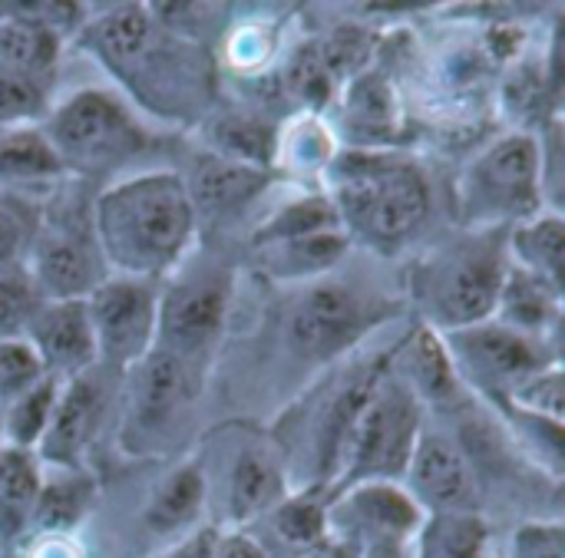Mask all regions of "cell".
<instances>
[{
    "mask_svg": "<svg viewBox=\"0 0 565 558\" xmlns=\"http://www.w3.org/2000/svg\"><path fill=\"white\" fill-rule=\"evenodd\" d=\"M205 500H209V480L202 463H185L159 483V490L152 493L142 513V526L156 539H172L202 516Z\"/></svg>",
    "mask_w": 565,
    "mask_h": 558,
    "instance_id": "obj_23",
    "label": "cell"
},
{
    "mask_svg": "<svg viewBox=\"0 0 565 558\" xmlns=\"http://www.w3.org/2000/svg\"><path fill=\"white\" fill-rule=\"evenodd\" d=\"M129 384L122 394V443L132 453L152 447L182 417L185 404L199 390V367L152 347L136 367L126 371Z\"/></svg>",
    "mask_w": 565,
    "mask_h": 558,
    "instance_id": "obj_11",
    "label": "cell"
},
{
    "mask_svg": "<svg viewBox=\"0 0 565 558\" xmlns=\"http://www.w3.org/2000/svg\"><path fill=\"white\" fill-rule=\"evenodd\" d=\"M503 404H513L523 417L530 420H543V423H556L563 427V371H559V361L556 364H546L543 371H536L533 377H526Z\"/></svg>",
    "mask_w": 565,
    "mask_h": 558,
    "instance_id": "obj_34",
    "label": "cell"
},
{
    "mask_svg": "<svg viewBox=\"0 0 565 558\" xmlns=\"http://www.w3.org/2000/svg\"><path fill=\"white\" fill-rule=\"evenodd\" d=\"M348 122L364 139H387L397 126V99L381 73H361L348 86Z\"/></svg>",
    "mask_w": 565,
    "mask_h": 558,
    "instance_id": "obj_30",
    "label": "cell"
},
{
    "mask_svg": "<svg viewBox=\"0 0 565 558\" xmlns=\"http://www.w3.org/2000/svg\"><path fill=\"white\" fill-rule=\"evenodd\" d=\"M83 46L162 119H199L212 99V60L202 43L166 26L152 10L116 7L96 17Z\"/></svg>",
    "mask_w": 565,
    "mask_h": 558,
    "instance_id": "obj_1",
    "label": "cell"
},
{
    "mask_svg": "<svg viewBox=\"0 0 565 558\" xmlns=\"http://www.w3.org/2000/svg\"><path fill=\"white\" fill-rule=\"evenodd\" d=\"M209 152L271 172L278 129L255 112H222L209 122Z\"/></svg>",
    "mask_w": 565,
    "mask_h": 558,
    "instance_id": "obj_26",
    "label": "cell"
},
{
    "mask_svg": "<svg viewBox=\"0 0 565 558\" xmlns=\"http://www.w3.org/2000/svg\"><path fill=\"white\" fill-rule=\"evenodd\" d=\"M109 377L113 374L96 364L86 374L60 380L50 427H46L40 447L33 450L40 466L79 470V460L96 443V437L109 417V397H113Z\"/></svg>",
    "mask_w": 565,
    "mask_h": 558,
    "instance_id": "obj_14",
    "label": "cell"
},
{
    "mask_svg": "<svg viewBox=\"0 0 565 558\" xmlns=\"http://www.w3.org/2000/svg\"><path fill=\"white\" fill-rule=\"evenodd\" d=\"M43 136L63 172L99 175L119 169L149 149V132L136 116L103 89H79L43 119Z\"/></svg>",
    "mask_w": 565,
    "mask_h": 558,
    "instance_id": "obj_7",
    "label": "cell"
},
{
    "mask_svg": "<svg viewBox=\"0 0 565 558\" xmlns=\"http://www.w3.org/2000/svg\"><path fill=\"white\" fill-rule=\"evenodd\" d=\"M536 212H543V169L530 132L497 139L457 182V215L470 232H510Z\"/></svg>",
    "mask_w": 565,
    "mask_h": 558,
    "instance_id": "obj_6",
    "label": "cell"
},
{
    "mask_svg": "<svg viewBox=\"0 0 565 558\" xmlns=\"http://www.w3.org/2000/svg\"><path fill=\"white\" fill-rule=\"evenodd\" d=\"M23 268L43 301H86V294L106 278V265L93 242V225L89 232H79L70 222L43 225Z\"/></svg>",
    "mask_w": 565,
    "mask_h": 558,
    "instance_id": "obj_15",
    "label": "cell"
},
{
    "mask_svg": "<svg viewBox=\"0 0 565 558\" xmlns=\"http://www.w3.org/2000/svg\"><path fill=\"white\" fill-rule=\"evenodd\" d=\"M288 86H291V93H298L311 106H321L331 99L338 79H334L331 66L324 63L321 43H308L298 50V56L288 66Z\"/></svg>",
    "mask_w": 565,
    "mask_h": 558,
    "instance_id": "obj_38",
    "label": "cell"
},
{
    "mask_svg": "<svg viewBox=\"0 0 565 558\" xmlns=\"http://www.w3.org/2000/svg\"><path fill=\"white\" fill-rule=\"evenodd\" d=\"M46 377L70 380L99 364L86 301H43L23 334Z\"/></svg>",
    "mask_w": 565,
    "mask_h": 558,
    "instance_id": "obj_16",
    "label": "cell"
},
{
    "mask_svg": "<svg viewBox=\"0 0 565 558\" xmlns=\"http://www.w3.org/2000/svg\"><path fill=\"white\" fill-rule=\"evenodd\" d=\"M89 225L106 271L156 285L172 278L199 232L179 172L119 179L96 198Z\"/></svg>",
    "mask_w": 565,
    "mask_h": 558,
    "instance_id": "obj_2",
    "label": "cell"
},
{
    "mask_svg": "<svg viewBox=\"0 0 565 558\" xmlns=\"http://www.w3.org/2000/svg\"><path fill=\"white\" fill-rule=\"evenodd\" d=\"M60 175L63 165L53 155L43 129H0V182H50Z\"/></svg>",
    "mask_w": 565,
    "mask_h": 558,
    "instance_id": "obj_27",
    "label": "cell"
},
{
    "mask_svg": "<svg viewBox=\"0 0 565 558\" xmlns=\"http://www.w3.org/2000/svg\"><path fill=\"white\" fill-rule=\"evenodd\" d=\"M510 558H565V533L559 523H530L513 536Z\"/></svg>",
    "mask_w": 565,
    "mask_h": 558,
    "instance_id": "obj_39",
    "label": "cell"
},
{
    "mask_svg": "<svg viewBox=\"0 0 565 558\" xmlns=\"http://www.w3.org/2000/svg\"><path fill=\"white\" fill-rule=\"evenodd\" d=\"M93 506V476L83 470H53L40 476V493L30 509V526L43 536H66Z\"/></svg>",
    "mask_w": 565,
    "mask_h": 558,
    "instance_id": "obj_24",
    "label": "cell"
},
{
    "mask_svg": "<svg viewBox=\"0 0 565 558\" xmlns=\"http://www.w3.org/2000/svg\"><path fill=\"white\" fill-rule=\"evenodd\" d=\"M46 86L20 73L0 69V129H20L46 116Z\"/></svg>",
    "mask_w": 565,
    "mask_h": 558,
    "instance_id": "obj_36",
    "label": "cell"
},
{
    "mask_svg": "<svg viewBox=\"0 0 565 558\" xmlns=\"http://www.w3.org/2000/svg\"><path fill=\"white\" fill-rule=\"evenodd\" d=\"M420 430H424V407L397 380L387 357L351 420L334 490L348 493L354 486L401 480Z\"/></svg>",
    "mask_w": 565,
    "mask_h": 558,
    "instance_id": "obj_5",
    "label": "cell"
},
{
    "mask_svg": "<svg viewBox=\"0 0 565 558\" xmlns=\"http://www.w3.org/2000/svg\"><path fill=\"white\" fill-rule=\"evenodd\" d=\"M232 304V275L222 268H199L159 288L156 347L169 351L202 371L225 331Z\"/></svg>",
    "mask_w": 565,
    "mask_h": 558,
    "instance_id": "obj_8",
    "label": "cell"
},
{
    "mask_svg": "<svg viewBox=\"0 0 565 558\" xmlns=\"http://www.w3.org/2000/svg\"><path fill=\"white\" fill-rule=\"evenodd\" d=\"M440 337H444V347L454 361L460 384L497 400H507L526 377H533L546 364H556L543 357L540 341L523 337L493 318L473 328L447 331Z\"/></svg>",
    "mask_w": 565,
    "mask_h": 558,
    "instance_id": "obj_10",
    "label": "cell"
},
{
    "mask_svg": "<svg viewBox=\"0 0 565 558\" xmlns=\"http://www.w3.org/2000/svg\"><path fill=\"white\" fill-rule=\"evenodd\" d=\"M40 304L43 298L23 265L0 268V337H23Z\"/></svg>",
    "mask_w": 565,
    "mask_h": 558,
    "instance_id": "obj_35",
    "label": "cell"
},
{
    "mask_svg": "<svg viewBox=\"0 0 565 558\" xmlns=\"http://www.w3.org/2000/svg\"><path fill=\"white\" fill-rule=\"evenodd\" d=\"M328 202L344 235L374 251L404 248L430 218V185L424 172L391 152L358 149L331 162Z\"/></svg>",
    "mask_w": 565,
    "mask_h": 558,
    "instance_id": "obj_3",
    "label": "cell"
},
{
    "mask_svg": "<svg viewBox=\"0 0 565 558\" xmlns=\"http://www.w3.org/2000/svg\"><path fill=\"white\" fill-rule=\"evenodd\" d=\"M56 394H60V380L56 377H43L40 384H33L30 390H23L10 404H3L0 407L3 443L33 453L40 447L46 427H50V417H53V407H56Z\"/></svg>",
    "mask_w": 565,
    "mask_h": 558,
    "instance_id": "obj_28",
    "label": "cell"
},
{
    "mask_svg": "<svg viewBox=\"0 0 565 558\" xmlns=\"http://www.w3.org/2000/svg\"><path fill=\"white\" fill-rule=\"evenodd\" d=\"M417 558H487V529L477 513L430 516L417 533Z\"/></svg>",
    "mask_w": 565,
    "mask_h": 558,
    "instance_id": "obj_31",
    "label": "cell"
},
{
    "mask_svg": "<svg viewBox=\"0 0 565 558\" xmlns=\"http://www.w3.org/2000/svg\"><path fill=\"white\" fill-rule=\"evenodd\" d=\"M391 371L397 380L417 397L420 407H454L460 400V377L454 371V361L444 347V337L434 328H417L401 351L391 357Z\"/></svg>",
    "mask_w": 565,
    "mask_h": 558,
    "instance_id": "obj_19",
    "label": "cell"
},
{
    "mask_svg": "<svg viewBox=\"0 0 565 558\" xmlns=\"http://www.w3.org/2000/svg\"><path fill=\"white\" fill-rule=\"evenodd\" d=\"M209 558H268V552L245 533H218L209 536Z\"/></svg>",
    "mask_w": 565,
    "mask_h": 558,
    "instance_id": "obj_41",
    "label": "cell"
},
{
    "mask_svg": "<svg viewBox=\"0 0 565 558\" xmlns=\"http://www.w3.org/2000/svg\"><path fill=\"white\" fill-rule=\"evenodd\" d=\"M559 301H563L559 288H553V285H546V281L510 265L497 311H493V321H500L503 328L543 344V337L550 331H556V324H559Z\"/></svg>",
    "mask_w": 565,
    "mask_h": 558,
    "instance_id": "obj_20",
    "label": "cell"
},
{
    "mask_svg": "<svg viewBox=\"0 0 565 558\" xmlns=\"http://www.w3.org/2000/svg\"><path fill=\"white\" fill-rule=\"evenodd\" d=\"M26 222L7 205L0 202V268H13L20 265L23 251H26Z\"/></svg>",
    "mask_w": 565,
    "mask_h": 558,
    "instance_id": "obj_40",
    "label": "cell"
},
{
    "mask_svg": "<svg viewBox=\"0 0 565 558\" xmlns=\"http://www.w3.org/2000/svg\"><path fill=\"white\" fill-rule=\"evenodd\" d=\"M46 377L40 357L23 337H0V407Z\"/></svg>",
    "mask_w": 565,
    "mask_h": 558,
    "instance_id": "obj_37",
    "label": "cell"
},
{
    "mask_svg": "<svg viewBox=\"0 0 565 558\" xmlns=\"http://www.w3.org/2000/svg\"><path fill=\"white\" fill-rule=\"evenodd\" d=\"M258 523H268L271 533L278 536L281 546L308 552L315 549L324 533H328V513L321 503H315L311 496H298V500H281L268 516H262Z\"/></svg>",
    "mask_w": 565,
    "mask_h": 558,
    "instance_id": "obj_32",
    "label": "cell"
},
{
    "mask_svg": "<svg viewBox=\"0 0 565 558\" xmlns=\"http://www.w3.org/2000/svg\"><path fill=\"white\" fill-rule=\"evenodd\" d=\"M285 496H288L285 493V460L258 440L238 443L232 453V463H228V486H225L228 519L235 526L258 523Z\"/></svg>",
    "mask_w": 565,
    "mask_h": 558,
    "instance_id": "obj_18",
    "label": "cell"
},
{
    "mask_svg": "<svg viewBox=\"0 0 565 558\" xmlns=\"http://www.w3.org/2000/svg\"><path fill=\"white\" fill-rule=\"evenodd\" d=\"M324 228H341L338 212H334V205L328 202V195H311V198H301V202L285 205V208L255 235V245L262 248V245L301 238V235H311V232H324Z\"/></svg>",
    "mask_w": 565,
    "mask_h": 558,
    "instance_id": "obj_33",
    "label": "cell"
},
{
    "mask_svg": "<svg viewBox=\"0 0 565 558\" xmlns=\"http://www.w3.org/2000/svg\"><path fill=\"white\" fill-rule=\"evenodd\" d=\"M40 460L30 450L0 447V526L20 529L30 523V509L40 493Z\"/></svg>",
    "mask_w": 565,
    "mask_h": 558,
    "instance_id": "obj_29",
    "label": "cell"
},
{
    "mask_svg": "<svg viewBox=\"0 0 565 558\" xmlns=\"http://www.w3.org/2000/svg\"><path fill=\"white\" fill-rule=\"evenodd\" d=\"M401 480L407 483L404 493L414 500L420 513L467 516L477 513L480 506V490L470 457L454 437L440 430H427V427L420 430Z\"/></svg>",
    "mask_w": 565,
    "mask_h": 558,
    "instance_id": "obj_13",
    "label": "cell"
},
{
    "mask_svg": "<svg viewBox=\"0 0 565 558\" xmlns=\"http://www.w3.org/2000/svg\"><path fill=\"white\" fill-rule=\"evenodd\" d=\"M348 245L351 238L344 235V228H324V232H311L301 238L262 245V255H265V265L275 271V278L321 281V275H328L344 258Z\"/></svg>",
    "mask_w": 565,
    "mask_h": 558,
    "instance_id": "obj_25",
    "label": "cell"
},
{
    "mask_svg": "<svg viewBox=\"0 0 565 558\" xmlns=\"http://www.w3.org/2000/svg\"><path fill=\"white\" fill-rule=\"evenodd\" d=\"M89 324L96 334L99 367L109 374H126L156 347L159 318V285L106 275L86 294Z\"/></svg>",
    "mask_w": 565,
    "mask_h": 558,
    "instance_id": "obj_9",
    "label": "cell"
},
{
    "mask_svg": "<svg viewBox=\"0 0 565 558\" xmlns=\"http://www.w3.org/2000/svg\"><path fill=\"white\" fill-rule=\"evenodd\" d=\"M60 60V30L43 13H10L0 20V69L46 86Z\"/></svg>",
    "mask_w": 565,
    "mask_h": 558,
    "instance_id": "obj_21",
    "label": "cell"
},
{
    "mask_svg": "<svg viewBox=\"0 0 565 558\" xmlns=\"http://www.w3.org/2000/svg\"><path fill=\"white\" fill-rule=\"evenodd\" d=\"M367 301L341 281H311L285 318L288 347L305 361H331L371 331Z\"/></svg>",
    "mask_w": 565,
    "mask_h": 558,
    "instance_id": "obj_12",
    "label": "cell"
},
{
    "mask_svg": "<svg viewBox=\"0 0 565 558\" xmlns=\"http://www.w3.org/2000/svg\"><path fill=\"white\" fill-rule=\"evenodd\" d=\"M179 179L195 212V222H225L238 215L255 195H262V189L271 182V172L222 159L205 149Z\"/></svg>",
    "mask_w": 565,
    "mask_h": 558,
    "instance_id": "obj_17",
    "label": "cell"
},
{
    "mask_svg": "<svg viewBox=\"0 0 565 558\" xmlns=\"http://www.w3.org/2000/svg\"><path fill=\"white\" fill-rule=\"evenodd\" d=\"M507 258L513 268L563 291L565 225L559 208H543L507 232Z\"/></svg>",
    "mask_w": 565,
    "mask_h": 558,
    "instance_id": "obj_22",
    "label": "cell"
},
{
    "mask_svg": "<svg viewBox=\"0 0 565 558\" xmlns=\"http://www.w3.org/2000/svg\"><path fill=\"white\" fill-rule=\"evenodd\" d=\"M503 232H470L434 248L414 271V298L437 334L473 328L493 318L510 268Z\"/></svg>",
    "mask_w": 565,
    "mask_h": 558,
    "instance_id": "obj_4",
    "label": "cell"
},
{
    "mask_svg": "<svg viewBox=\"0 0 565 558\" xmlns=\"http://www.w3.org/2000/svg\"><path fill=\"white\" fill-rule=\"evenodd\" d=\"M0 447H3V417H0Z\"/></svg>",
    "mask_w": 565,
    "mask_h": 558,
    "instance_id": "obj_42",
    "label": "cell"
}]
</instances>
